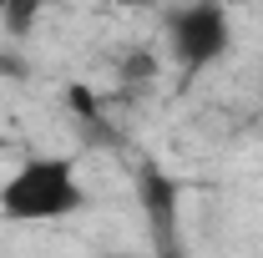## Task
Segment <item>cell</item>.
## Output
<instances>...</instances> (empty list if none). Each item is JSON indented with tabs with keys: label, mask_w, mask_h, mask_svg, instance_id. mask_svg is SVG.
Returning <instances> with one entry per match:
<instances>
[{
	"label": "cell",
	"mask_w": 263,
	"mask_h": 258,
	"mask_svg": "<svg viewBox=\"0 0 263 258\" xmlns=\"http://www.w3.org/2000/svg\"><path fill=\"white\" fill-rule=\"evenodd\" d=\"M101 258H132V253H101Z\"/></svg>",
	"instance_id": "8"
},
{
	"label": "cell",
	"mask_w": 263,
	"mask_h": 258,
	"mask_svg": "<svg viewBox=\"0 0 263 258\" xmlns=\"http://www.w3.org/2000/svg\"><path fill=\"white\" fill-rule=\"evenodd\" d=\"M258 137H263V127H258Z\"/></svg>",
	"instance_id": "11"
},
{
	"label": "cell",
	"mask_w": 263,
	"mask_h": 258,
	"mask_svg": "<svg viewBox=\"0 0 263 258\" xmlns=\"http://www.w3.org/2000/svg\"><path fill=\"white\" fill-rule=\"evenodd\" d=\"M86 208V188L71 157H26L0 182V218L5 223H61Z\"/></svg>",
	"instance_id": "1"
},
{
	"label": "cell",
	"mask_w": 263,
	"mask_h": 258,
	"mask_svg": "<svg viewBox=\"0 0 263 258\" xmlns=\"http://www.w3.org/2000/svg\"><path fill=\"white\" fill-rule=\"evenodd\" d=\"M127 76H137V81H147V76H157V61L147 56V51H137V56H127V66H122Z\"/></svg>",
	"instance_id": "5"
},
{
	"label": "cell",
	"mask_w": 263,
	"mask_h": 258,
	"mask_svg": "<svg viewBox=\"0 0 263 258\" xmlns=\"http://www.w3.org/2000/svg\"><path fill=\"white\" fill-rule=\"evenodd\" d=\"M10 5H15V0H0V15H5V10H10Z\"/></svg>",
	"instance_id": "7"
},
{
	"label": "cell",
	"mask_w": 263,
	"mask_h": 258,
	"mask_svg": "<svg viewBox=\"0 0 263 258\" xmlns=\"http://www.w3.org/2000/svg\"><path fill=\"white\" fill-rule=\"evenodd\" d=\"M41 5H56V0H41Z\"/></svg>",
	"instance_id": "9"
},
{
	"label": "cell",
	"mask_w": 263,
	"mask_h": 258,
	"mask_svg": "<svg viewBox=\"0 0 263 258\" xmlns=\"http://www.w3.org/2000/svg\"><path fill=\"white\" fill-rule=\"evenodd\" d=\"M0 152H5V137H0Z\"/></svg>",
	"instance_id": "10"
},
{
	"label": "cell",
	"mask_w": 263,
	"mask_h": 258,
	"mask_svg": "<svg viewBox=\"0 0 263 258\" xmlns=\"http://www.w3.org/2000/svg\"><path fill=\"white\" fill-rule=\"evenodd\" d=\"M233 46V21L223 0H187L167 10V51L182 71H208Z\"/></svg>",
	"instance_id": "2"
},
{
	"label": "cell",
	"mask_w": 263,
	"mask_h": 258,
	"mask_svg": "<svg viewBox=\"0 0 263 258\" xmlns=\"http://www.w3.org/2000/svg\"><path fill=\"white\" fill-rule=\"evenodd\" d=\"M35 10H46V5H41V0H15V5L0 15V21H5V31L26 35V31H31V21H35Z\"/></svg>",
	"instance_id": "4"
},
{
	"label": "cell",
	"mask_w": 263,
	"mask_h": 258,
	"mask_svg": "<svg viewBox=\"0 0 263 258\" xmlns=\"http://www.w3.org/2000/svg\"><path fill=\"white\" fill-rule=\"evenodd\" d=\"M137 202H142V218L152 228L157 258H187V248H182V193L162 167H152V162L137 167Z\"/></svg>",
	"instance_id": "3"
},
{
	"label": "cell",
	"mask_w": 263,
	"mask_h": 258,
	"mask_svg": "<svg viewBox=\"0 0 263 258\" xmlns=\"http://www.w3.org/2000/svg\"><path fill=\"white\" fill-rule=\"evenodd\" d=\"M122 5H132V10H152V5H162V0H122Z\"/></svg>",
	"instance_id": "6"
}]
</instances>
